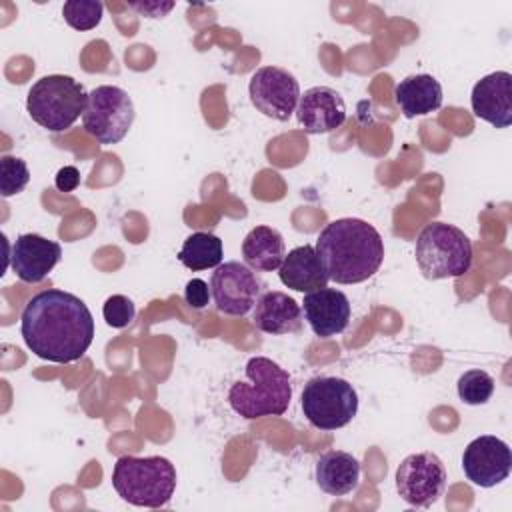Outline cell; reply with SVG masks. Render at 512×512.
Masks as SVG:
<instances>
[{"label": "cell", "mask_w": 512, "mask_h": 512, "mask_svg": "<svg viewBox=\"0 0 512 512\" xmlns=\"http://www.w3.org/2000/svg\"><path fill=\"white\" fill-rule=\"evenodd\" d=\"M26 346L42 360L68 364L80 360L94 340V318L78 296L48 288L34 294L20 316Z\"/></svg>", "instance_id": "1"}, {"label": "cell", "mask_w": 512, "mask_h": 512, "mask_svg": "<svg viewBox=\"0 0 512 512\" xmlns=\"http://www.w3.org/2000/svg\"><path fill=\"white\" fill-rule=\"evenodd\" d=\"M316 254L336 284H358L374 276L384 260L380 232L360 218H338L316 238Z\"/></svg>", "instance_id": "2"}, {"label": "cell", "mask_w": 512, "mask_h": 512, "mask_svg": "<svg viewBox=\"0 0 512 512\" xmlns=\"http://www.w3.org/2000/svg\"><path fill=\"white\" fill-rule=\"evenodd\" d=\"M246 382H234L228 390L230 408L246 420L282 416L292 400L290 374L266 356H252L244 366Z\"/></svg>", "instance_id": "3"}, {"label": "cell", "mask_w": 512, "mask_h": 512, "mask_svg": "<svg viewBox=\"0 0 512 512\" xmlns=\"http://www.w3.org/2000/svg\"><path fill=\"white\" fill-rule=\"evenodd\" d=\"M112 486L132 506L162 508L174 496L176 468L164 456H120L112 468Z\"/></svg>", "instance_id": "4"}, {"label": "cell", "mask_w": 512, "mask_h": 512, "mask_svg": "<svg viewBox=\"0 0 512 512\" xmlns=\"http://www.w3.org/2000/svg\"><path fill=\"white\" fill-rule=\"evenodd\" d=\"M86 102L88 94L78 80L66 74H48L30 86L26 110L38 126L64 132L84 114Z\"/></svg>", "instance_id": "5"}, {"label": "cell", "mask_w": 512, "mask_h": 512, "mask_svg": "<svg viewBox=\"0 0 512 512\" xmlns=\"http://www.w3.org/2000/svg\"><path fill=\"white\" fill-rule=\"evenodd\" d=\"M414 256L426 278H458L472 266V242L458 226L430 222L416 238Z\"/></svg>", "instance_id": "6"}, {"label": "cell", "mask_w": 512, "mask_h": 512, "mask_svg": "<svg viewBox=\"0 0 512 512\" xmlns=\"http://www.w3.org/2000/svg\"><path fill=\"white\" fill-rule=\"evenodd\" d=\"M302 412L318 430L344 428L358 412L354 386L338 376H316L302 390Z\"/></svg>", "instance_id": "7"}, {"label": "cell", "mask_w": 512, "mask_h": 512, "mask_svg": "<svg viewBox=\"0 0 512 512\" xmlns=\"http://www.w3.org/2000/svg\"><path fill=\"white\" fill-rule=\"evenodd\" d=\"M134 102L118 86H96L82 114L84 130L100 144H118L134 122Z\"/></svg>", "instance_id": "8"}, {"label": "cell", "mask_w": 512, "mask_h": 512, "mask_svg": "<svg viewBox=\"0 0 512 512\" xmlns=\"http://www.w3.org/2000/svg\"><path fill=\"white\" fill-rule=\"evenodd\" d=\"M446 468L434 452L406 456L396 468L398 496L416 508L432 506L446 488Z\"/></svg>", "instance_id": "9"}, {"label": "cell", "mask_w": 512, "mask_h": 512, "mask_svg": "<svg viewBox=\"0 0 512 512\" xmlns=\"http://www.w3.org/2000/svg\"><path fill=\"white\" fill-rule=\"evenodd\" d=\"M210 292L218 312L246 316L262 294V280L246 264L230 260L212 272Z\"/></svg>", "instance_id": "10"}, {"label": "cell", "mask_w": 512, "mask_h": 512, "mask_svg": "<svg viewBox=\"0 0 512 512\" xmlns=\"http://www.w3.org/2000/svg\"><path fill=\"white\" fill-rule=\"evenodd\" d=\"M248 94L258 112L268 118L286 122L296 112L300 100V84L284 68L262 66L252 74Z\"/></svg>", "instance_id": "11"}, {"label": "cell", "mask_w": 512, "mask_h": 512, "mask_svg": "<svg viewBox=\"0 0 512 512\" xmlns=\"http://www.w3.org/2000/svg\"><path fill=\"white\" fill-rule=\"evenodd\" d=\"M462 470L480 488L498 486L512 470L510 446L496 436H478L464 448Z\"/></svg>", "instance_id": "12"}, {"label": "cell", "mask_w": 512, "mask_h": 512, "mask_svg": "<svg viewBox=\"0 0 512 512\" xmlns=\"http://www.w3.org/2000/svg\"><path fill=\"white\" fill-rule=\"evenodd\" d=\"M62 248L58 242L40 234H20L10 248V266L14 274L28 284L42 282L60 262Z\"/></svg>", "instance_id": "13"}, {"label": "cell", "mask_w": 512, "mask_h": 512, "mask_svg": "<svg viewBox=\"0 0 512 512\" xmlns=\"http://www.w3.org/2000/svg\"><path fill=\"white\" fill-rule=\"evenodd\" d=\"M472 112L494 128L512 124V74L506 70L480 78L470 94Z\"/></svg>", "instance_id": "14"}, {"label": "cell", "mask_w": 512, "mask_h": 512, "mask_svg": "<svg viewBox=\"0 0 512 512\" xmlns=\"http://www.w3.org/2000/svg\"><path fill=\"white\" fill-rule=\"evenodd\" d=\"M296 118L304 132L326 134L344 124L346 104L334 88L312 86L304 94H300Z\"/></svg>", "instance_id": "15"}, {"label": "cell", "mask_w": 512, "mask_h": 512, "mask_svg": "<svg viewBox=\"0 0 512 512\" xmlns=\"http://www.w3.org/2000/svg\"><path fill=\"white\" fill-rule=\"evenodd\" d=\"M302 310L312 332L320 338H332L344 332L352 314L348 296L336 288L308 292L302 300Z\"/></svg>", "instance_id": "16"}, {"label": "cell", "mask_w": 512, "mask_h": 512, "mask_svg": "<svg viewBox=\"0 0 512 512\" xmlns=\"http://www.w3.org/2000/svg\"><path fill=\"white\" fill-rule=\"evenodd\" d=\"M252 320L264 334H296L302 328V308L286 292L268 290L260 294Z\"/></svg>", "instance_id": "17"}, {"label": "cell", "mask_w": 512, "mask_h": 512, "mask_svg": "<svg viewBox=\"0 0 512 512\" xmlns=\"http://www.w3.org/2000/svg\"><path fill=\"white\" fill-rule=\"evenodd\" d=\"M278 276L286 288L306 294L326 288L328 284V274L312 244L296 246L290 250L278 268Z\"/></svg>", "instance_id": "18"}, {"label": "cell", "mask_w": 512, "mask_h": 512, "mask_svg": "<svg viewBox=\"0 0 512 512\" xmlns=\"http://www.w3.org/2000/svg\"><path fill=\"white\" fill-rule=\"evenodd\" d=\"M442 86L430 74H412L394 86V100L406 118L424 116L442 106Z\"/></svg>", "instance_id": "19"}, {"label": "cell", "mask_w": 512, "mask_h": 512, "mask_svg": "<svg viewBox=\"0 0 512 512\" xmlns=\"http://www.w3.org/2000/svg\"><path fill=\"white\" fill-rule=\"evenodd\" d=\"M360 462L342 450L324 452L316 462V484L330 496H346L358 488Z\"/></svg>", "instance_id": "20"}, {"label": "cell", "mask_w": 512, "mask_h": 512, "mask_svg": "<svg viewBox=\"0 0 512 512\" xmlns=\"http://www.w3.org/2000/svg\"><path fill=\"white\" fill-rule=\"evenodd\" d=\"M242 256L246 266L252 270H258V272L278 270L286 256L284 238L278 230L270 226H256L242 240Z\"/></svg>", "instance_id": "21"}, {"label": "cell", "mask_w": 512, "mask_h": 512, "mask_svg": "<svg viewBox=\"0 0 512 512\" xmlns=\"http://www.w3.org/2000/svg\"><path fill=\"white\" fill-rule=\"evenodd\" d=\"M222 256V240L210 232H192L178 252V260L192 272L220 266Z\"/></svg>", "instance_id": "22"}, {"label": "cell", "mask_w": 512, "mask_h": 512, "mask_svg": "<svg viewBox=\"0 0 512 512\" xmlns=\"http://www.w3.org/2000/svg\"><path fill=\"white\" fill-rule=\"evenodd\" d=\"M458 396L468 406H480L494 394V378L484 370H468L458 378Z\"/></svg>", "instance_id": "23"}, {"label": "cell", "mask_w": 512, "mask_h": 512, "mask_svg": "<svg viewBox=\"0 0 512 512\" xmlns=\"http://www.w3.org/2000/svg\"><path fill=\"white\" fill-rule=\"evenodd\" d=\"M104 4L96 0H68L62 6V16L66 24L74 30H92L100 24Z\"/></svg>", "instance_id": "24"}, {"label": "cell", "mask_w": 512, "mask_h": 512, "mask_svg": "<svg viewBox=\"0 0 512 512\" xmlns=\"http://www.w3.org/2000/svg\"><path fill=\"white\" fill-rule=\"evenodd\" d=\"M30 182V170L22 158L2 156L0 158V192L4 198L20 194Z\"/></svg>", "instance_id": "25"}, {"label": "cell", "mask_w": 512, "mask_h": 512, "mask_svg": "<svg viewBox=\"0 0 512 512\" xmlns=\"http://www.w3.org/2000/svg\"><path fill=\"white\" fill-rule=\"evenodd\" d=\"M134 302L124 294H112L102 306V316L110 328H126L134 320Z\"/></svg>", "instance_id": "26"}, {"label": "cell", "mask_w": 512, "mask_h": 512, "mask_svg": "<svg viewBox=\"0 0 512 512\" xmlns=\"http://www.w3.org/2000/svg\"><path fill=\"white\" fill-rule=\"evenodd\" d=\"M212 292L208 288V284L202 280V278H192L186 282V288H184V300L186 304H190L192 308L200 310L208 304Z\"/></svg>", "instance_id": "27"}, {"label": "cell", "mask_w": 512, "mask_h": 512, "mask_svg": "<svg viewBox=\"0 0 512 512\" xmlns=\"http://www.w3.org/2000/svg\"><path fill=\"white\" fill-rule=\"evenodd\" d=\"M130 6L138 12V14H142V16H146V18H162V16H166L176 4L174 2H158V0H144V2H130Z\"/></svg>", "instance_id": "28"}, {"label": "cell", "mask_w": 512, "mask_h": 512, "mask_svg": "<svg viewBox=\"0 0 512 512\" xmlns=\"http://www.w3.org/2000/svg\"><path fill=\"white\" fill-rule=\"evenodd\" d=\"M54 184L58 190L62 192H72L78 188L80 184V172L76 166H64L56 172V178H54Z\"/></svg>", "instance_id": "29"}]
</instances>
